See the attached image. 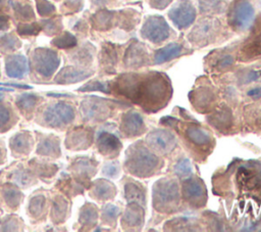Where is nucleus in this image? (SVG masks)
<instances>
[{"instance_id":"obj_1","label":"nucleus","mask_w":261,"mask_h":232,"mask_svg":"<svg viewBox=\"0 0 261 232\" xmlns=\"http://www.w3.org/2000/svg\"><path fill=\"white\" fill-rule=\"evenodd\" d=\"M212 192L223 198L226 208L239 204L243 213L246 205L248 213L259 214L261 208V159L233 158L225 167L219 168L212 175ZM255 215V214H254Z\"/></svg>"},{"instance_id":"obj_2","label":"nucleus","mask_w":261,"mask_h":232,"mask_svg":"<svg viewBox=\"0 0 261 232\" xmlns=\"http://www.w3.org/2000/svg\"><path fill=\"white\" fill-rule=\"evenodd\" d=\"M111 94L146 113H157L170 102L173 89L169 77L162 72L128 71L110 81Z\"/></svg>"},{"instance_id":"obj_3","label":"nucleus","mask_w":261,"mask_h":232,"mask_svg":"<svg viewBox=\"0 0 261 232\" xmlns=\"http://www.w3.org/2000/svg\"><path fill=\"white\" fill-rule=\"evenodd\" d=\"M172 112L174 114L162 117L159 125L168 127L175 133L179 145L194 161L204 164L216 146L212 129L180 106H175Z\"/></svg>"},{"instance_id":"obj_4","label":"nucleus","mask_w":261,"mask_h":232,"mask_svg":"<svg viewBox=\"0 0 261 232\" xmlns=\"http://www.w3.org/2000/svg\"><path fill=\"white\" fill-rule=\"evenodd\" d=\"M165 167V158L155 153L143 139L133 142L125 150L123 170L132 177L147 179L158 176Z\"/></svg>"},{"instance_id":"obj_5","label":"nucleus","mask_w":261,"mask_h":232,"mask_svg":"<svg viewBox=\"0 0 261 232\" xmlns=\"http://www.w3.org/2000/svg\"><path fill=\"white\" fill-rule=\"evenodd\" d=\"M151 202L153 210L151 219L152 222L158 219L157 224L165 218L185 211L179 180L171 175L156 180L152 186Z\"/></svg>"},{"instance_id":"obj_6","label":"nucleus","mask_w":261,"mask_h":232,"mask_svg":"<svg viewBox=\"0 0 261 232\" xmlns=\"http://www.w3.org/2000/svg\"><path fill=\"white\" fill-rule=\"evenodd\" d=\"M227 25L216 15H202L187 35V41L195 48H204L227 40L231 33Z\"/></svg>"},{"instance_id":"obj_7","label":"nucleus","mask_w":261,"mask_h":232,"mask_svg":"<svg viewBox=\"0 0 261 232\" xmlns=\"http://www.w3.org/2000/svg\"><path fill=\"white\" fill-rule=\"evenodd\" d=\"M193 109L201 114L211 112L221 101L218 88L207 76L199 77L188 94Z\"/></svg>"},{"instance_id":"obj_8","label":"nucleus","mask_w":261,"mask_h":232,"mask_svg":"<svg viewBox=\"0 0 261 232\" xmlns=\"http://www.w3.org/2000/svg\"><path fill=\"white\" fill-rule=\"evenodd\" d=\"M133 105L123 100H113L90 96L81 104V113L86 122L103 123L112 118L118 110H125Z\"/></svg>"},{"instance_id":"obj_9","label":"nucleus","mask_w":261,"mask_h":232,"mask_svg":"<svg viewBox=\"0 0 261 232\" xmlns=\"http://www.w3.org/2000/svg\"><path fill=\"white\" fill-rule=\"evenodd\" d=\"M237 109L221 100L211 112L206 114V123L219 136L236 135L242 131L241 111L237 114L234 112Z\"/></svg>"},{"instance_id":"obj_10","label":"nucleus","mask_w":261,"mask_h":232,"mask_svg":"<svg viewBox=\"0 0 261 232\" xmlns=\"http://www.w3.org/2000/svg\"><path fill=\"white\" fill-rule=\"evenodd\" d=\"M184 210L197 212L208 202V191L205 182L197 173L179 181Z\"/></svg>"},{"instance_id":"obj_11","label":"nucleus","mask_w":261,"mask_h":232,"mask_svg":"<svg viewBox=\"0 0 261 232\" xmlns=\"http://www.w3.org/2000/svg\"><path fill=\"white\" fill-rule=\"evenodd\" d=\"M256 19L255 7L250 0H232L226 10V25L232 33L251 31Z\"/></svg>"},{"instance_id":"obj_12","label":"nucleus","mask_w":261,"mask_h":232,"mask_svg":"<svg viewBox=\"0 0 261 232\" xmlns=\"http://www.w3.org/2000/svg\"><path fill=\"white\" fill-rule=\"evenodd\" d=\"M144 141L155 153L164 158H169L180 148L175 133L164 126L148 131Z\"/></svg>"},{"instance_id":"obj_13","label":"nucleus","mask_w":261,"mask_h":232,"mask_svg":"<svg viewBox=\"0 0 261 232\" xmlns=\"http://www.w3.org/2000/svg\"><path fill=\"white\" fill-rule=\"evenodd\" d=\"M96 146L98 152L104 157L109 159L118 157L122 149L118 125L115 123H105L101 126L96 134Z\"/></svg>"},{"instance_id":"obj_14","label":"nucleus","mask_w":261,"mask_h":232,"mask_svg":"<svg viewBox=\"0 0 261 232\" xmlns=\"http://www.w3.org/2000/svg\"><path fill=\"white\" fill-rule=\"evenodd\" d=\"M143 40L153 45H162L173 36V30L162 15H148L145 17L140 30Z\"/></svg>"},{"instance_id":"obj_15","label":"nucleus","mask_w":261,"mask_h":232,"mask_svg":"<svg viewBox=\"0 0 261 232\" xmlns=\"http://www.w3.org/2000/svg\"><path fill=\"white\" fill-rule=\"evenodd\" d=\"M237 45L227 46L216 49L207 55L204 59V67L207 73L223 74L231 72L236 65L237 59Z\"/></svg>"},{"instance_id":"obj_16","label":"nucleus","mask_w":261,"mask_h":232,"mask_svg":"<svg viewBox=\"0 0 261 232\" xmlns=\"http://www.w3.org/2000/svg\"><path fill=\"white\" fill-rule=\"evenodd\" d=\"M118 130L122 138L136 139L146 134L148 127L144 115L132 106L121 112Z\"/></svg>"},{"instance_id":"obj_17","label":"nucleus","mask_w":261,"mask_h":232,"mask_svg":"<svg viewBox=\"0 0 261 232\" xmlns=\"http://www.w3.org/2000/svg\"><path fill=\"white\" fill-rule=\"evenodd\" d=\"M152 65V54L148 47L138 39H132L122 56V66L127 71H138Z\"/></svg>"},{"instance_id":"obj_18","label":"nucleus","mask_w":261,"mask_h":232,"mask_svg":"<svg viewBox=\"0 0 261 232\" xmlns=\"http://www.w3.org/2000/svg\"><path fill=\"white\" fill-rule=\"evenodd\" d=\"M167 16L179 31L191 28L197 18V9L191 0H178L168 10Z\"/></svg>"},{"instance_id":"obj_19","label":"nucleus","mask_w":261,"mask_h":232,"mask_svg":"<svg viewBox=\"0 0 261 232\" xmlns=\"http://www.w3.org/2000/svg\"><path fill=\"white\" fill-rule=\"evenodd\" d=\"M146 211L147 207L138 202H126L120 218L121 229L128 232L141 231L145 225Z\"/></svg>"},{"instance_id":"obj_20","label":"nucleus","mask_w":261,"mask_h":232,"mask_svg":"<svg viewBox=\"0 0 261 232\" xmlns=\"http://www.w3.org/2000/svg\"><path fill=\"white\" fill-rule=\"evenodd\" d=\"M193 53V49L187 47L182 42L172 41L154 50L152 54V65H162L174 59Z\"/></svg>"},{"instance_id":"obj_21","label":"nucleus","mask_w":261,"mask_h":232,"mask_svg":"<svg viewBox=\"0 0 261 232\" xmlns=\"http://www.w3.org/2000/svg\"><path fill=\"white\" fill-rule=\"evenodd\" d=\"M240 109L242 131L261 136V99L247 102Z\"/></svg>"},{"instance_id":"obj_22","label":"nucleus","mask_w":261,"mask_h":232,"mask_svg":"<svg viewBox=\"0 0 261 232\" xmlns=\"http://www.w3.org/2000/svg\"><path fill=\"white\" fill-rule=\"evenodd\" d=\"M74 119V109L66 103H55L46 108L43 120L49 127H61Z\"/></svg>"},{"instance_id":"obj_23","label":"nucleus","mask_w":261,"mask_h":232,"mask_svg":"<svg viewBox=\"0 0 261 232\" xmlns=\"http://www.w3.org/2000/svg\"><path fill=\"white\" fill-rule=\"evenodd\" d=\"M237 59L243 63L261 59V31L252 32L251 36L240 44Z\"/></svg>"},{"instance_id":"obj_24","label":"nucleus","mask_w":261,"mask_h":232,"mask_svg":"<svg viewBox=\"0 0 261 232\" xmlns=\"http://www.w3.org/2000/svg\"><path fill=\"white\" fill-rule=\"evenodd\" d=\"M166 173L177 178L179 181L194 174V165L191 157L180 148L169 158Z\"/></svg>"},{"instance_id":"obj_25","label":"nucleus","mask_w":261,"mask_h":232,"mask_svg":"<svg viewBox=\"0 0 261 232\" xmlns=\"http://www.w3.org/2000/svg\"><path fill=\"white\" fill-rule=\"evenodd\" d=\"M213 212L211 210H205L200 215V220L205 231H233L232 223L230 219H227L225 213Z\"/></svg>"},{"instance_id":"obj_26","label":"nucleus","mask_w":261,"mask_h":232,"mask_svg":"<svg viewBox=\"0 0 261 232\" xmlns=\"http://www.w3.org/2000/svg\"><path fill=\"white\" fill-rule=\"evenodd\" d=\"M36 71L43 77L49 78L58 67L59 58L55 51L49 49H37L34 53Z\"/></svg>"},{"instance_id":"obj_27","label":"nucleus","mask_w":261,"mask_h":232,"mask_svg":"<svg viewBox=\"0 0 261 232\" xmlns=\"http://www.w3.org/2000/svg\"><path fill=\"white\" fill-rule=\"evenodd\" d=\"M121 184L126 202H138L147 207V187L145 184L128 176L123 177Z\"/></svg>"},{"instance_id":"obj_28","label":"nucleus","mask_w":261,"mask_h":232,"mask_svg":"<svg viewBox=\"0 0 261 232\" xmlns=\"http://www.w3.org/2000/svg\"><path fill=\"white\" fill-rule=\"evenodd\" d=\"M163 231H205L200 218L190 216H176L166 220L163 224Z\"/></svg>"},{"instance_id":"obj_29","label":"nucleus","mask_w":261,"mask_h":232,"mask_svg":"<svg viewBox=\"0 0 261 232\" xmlns=\"http://www.w3.org/2000/svg\"><path fill=\"white\" fill-rule=\"evenodd\" d=\"M93 139L94 131L91 128H79L69 134L66 144L70 149H87L91 146Z\"/></svg>"},{"instance_id":"obj_30","label":"nucleus","mask_w":261,"mask_h":232,"mask_svg":"<svg viewBox=\"0 0 261 232\" xmlns=\"http://www.w3.org/2000/svg\"><path fill=\"white\" fill-rule=\"evenodd\" d=\"M117 193L116 186L106 178L98 179L92 184L91 196L98 201L112 200Z\"/></svg>"},{"instance_id":"obj_31","label":"nucleus","mask_w":261,"mask_h":232,"mask_svg":"<svg viewBox=\"0 0 261 232\" xmlns=\"http://www.w3.org/2000/svg\"><path fill=\"white\" fill-rule=\"evenodd\" d=\"M119 60V50L117 46L111 43L106 44L100 54V64L107 75L116 73V67Z\"/></svg>"},{"instance_id":"obj_32","label":"nucleus","mask_w":261,"mask_h":232,"mask_svg":"<svg viewBox=\"0 0 261 232\" xmlns=\"http://www.w3.org/2000/svg\"><path fill=\"white\" fill-rule=\"evenodd\" d=\"M29 72L27 58L22 55H11L6 58V74L10 78H23Z\"/></svg>"},{"instance_id":"obj_33","label":"nucleus","mask_w":261,"mask_h":232,"mask_svg":"<svg viewBox=\"0 0 261 232\" xmlns=\"http://www.w3.org/2000/svg\"><path fill=\"white\" fill-rule=\"evenodd\" d=\"M93 75L92 71L88 69H79L72 66H68L63 68L55 78L57 83L67 84V83H76L83 80L88 79Z\"/></svg>"},{"instance_id":"obj_34","label":"nucleus","mask_w":261,"mask_h":232,"mask_svg":"<svg viewBox=\"0 0 261 232\" xmlns=\"http://www.w3.org/2000/svg\"><path fill=\"white\" fill-rule=\"evenodd\" d=\"M238 88L239 87L234 83H227V82L221 83V85L218 88L221 100L225 101L233 108H239L241 105L242 94Z\"/></svg>"},{"instance_id":"obj_35","label":"nucleus","mask_w":261,"mask_h":232,"mask_svg":"<svg viewBox=\"0 0 261 232\" xmlns=\"http://www.w3.org/2000/svg\"><path fill=\"white\" fill-rule=\"evenodd\" d=\"M201 15H219L226 12L228 2L226 0H197Z\"/></svg>"},{"instance_id":"obj_36","label":"nucleus","mask_w":261,"mask_h":232,"mask_svg":"<svg viewBox=\"0 0 261 232\" xmlns=\"http://www.w3.org/2000/svg\"><path fill=\"white\" fill-rule=\"evenodd\" d=\"M233 83L238 87L248 86L254 83L261 82V71L255 68H241L233 74Z\"/></svg>"},{"instance_id":"obj_37","label":"nucleus","mask_w":261,"mask_h":232,"mask_svg":"<svg viewBox=\"0 0 261 232\" xmlns=\"http://www.w3.org/2000/svg\"><path fill=\"white\" fill-rule=\"evenodd\" d=\"M95 26L99 30H109L115 24L119 25V11L101 10L95 15Z\"/></svg>"},{"instance_id":"obj_38","label":"nucleus","mask_w":261,"mask_h":232,"mask_svg":"<svg viewBox=\"0 0 261 232\" xmlns=\"http://www.w3.org/2000/svg\"><path fill=\"white\" fill-rule=\"evenodd\" d=\"M97 167L98 161L90 157L79 158L73 165V168L79 173V175L87 180L95 176V174L97 173Z\"/></svg>"},{"instance_id":"obj_39","label":"nucleus","mask_w":261,"mask_h":232,"mask_svg":"<svg viewBox=\"0 0 261 232\" xmlns=\"http://www.w3.org/2000/svg\"><path fill=\"white\" fill-rule=\"evenodd\" d=\"M98 207L94 203H86L80 214V222L86 229H91L96 226L98 222Z\"/></svg>"},{"instance_id":"obj_40","label":"nucleus","mask_w":261,"mask_h":232,"mask_svg":"<svg viewBox=\"0 0 261 232\" xmlns=\"http://www.w3.org/2000/svg\"><path fill=\"white\" fill-rule=\"evenodd\" d=\"M121 213H122V210L120 206H118L114 203L108 202L102 208L101 222L104 225H107L112 228H116L117 220L121 216Z\"/></svg>"},{"instance_id":"obj_41","label":"nucleus","mask_w":261,"mask_h":232,"mask_svg":"<svg viewBox=\"0 0 261 232\" xmlns=\"http://www.w3.org/2000/svg\"><path fill=\"white\" fill-rule=\"evenodd\" d=\"M31 144H32L31 138L25 134H17L13 136L10 140V147L14 152L28 154V152L31 149Z\"/></svg>"},{"instance_id":"obj_42","label":"nucleus","mask_w":261,"mask_h":232,"mask_svg":"<svg viewBox=\"0 0 261 232\" xmlns=\"http://www.w3.org/2000/svg\"><path fill=\"white\" fill-rule=\"evenodd\" d=\"M79 91L82 92H89V91H100L105 94H111L110 88V81H99V80H92L82 86Z\"/></svg>"},{"instance_id":"obj_43","label":"nucleus","mask_w":261,"mask_h":232,"mask_svg":"<svg viewBox=\"0 0 261 232\" xmlns=\"http://www.w3.org/2000/svg\"><path fill=\"white\" fill-rule=\"evenodd\" d=\"M58 140L53 139V138H46L43 139L37 149V152L39 154H45V155H58L59 153V146H58Z\"/></svg>"},{"instance_id":"obj_44","label":"nucleus","mask_w":261,"mask_h":232,"mask_svg":"<svg viewBox=\"0 0 261 232\" xmlns=\"http://www.w3.org/2000/svg\"><path fill=\"white\" fill-rule=\"evenodd\" d=\"M15 102L23 112H30L37 104L38 97L34 94H21L16 98Z\"/></svg>"},{"instance_id":"obj_45","label":"nucleus","mask_w":261,"mask_h":232,"mask_svg":"<svg viewBox=\"0 0 261 232\" xmlns=\"http://www.w3.org/2000/svg\"><path fill=\"white\" fill-rule=\"evenodd\" d=\"M121 169H120V164L118 160L115 158L109 161H106L101 170L102 175L107 178V179H117L120 175Z\"/></svg>"},{"instance_id":"obj_46","label":"nucleus","mask_w":261,"mask_h":232,"mask_svg":"<svg viewBox=\"0 0 261 232\" xmlns=\"http://www.w3.org/2000/svg\"><path fill=\"white\" fill-rule=\"evenodd\" d=\"M3 193H4V196H5V200L7 201V203L9 205L16 206L19 203L21 195H20V192L17 191L15 188L8 185L4 188Z\"/></svg>"},{"instance_id":"obj_47","label":"nucleus","mask_w":261,"mask_h":232,"mask_svg":"<svg viewBox=\"0 0 261 232\" xmlns=\"http://www.w3.org/2000/svg\"><path fill=\"white\" fill-rule=\"evenodd\" d=\"M44 204H45V198L43 195H37L35 196L32 200H31V204H30V211L33 215L37 216L39 215L43 208H44Z\"/></svg>"},{"instance_id":"obj_48","label":"nucleus","mask_w":261,"mask_h":232,"mask_svg":"<svg viewBox=\"0 0 261 232\" xmlns=\"http://www.w3.org/2000/svg\"><path fill=\"white\" fill-rule=\"evenodd\" d=\"M75 43H76L75 38L73 36H71L70 34H68V33L64 34L62 37H60L58 39H55L53 41V44H55L56 46L61 47V48L72 47V46L75 45Z\"/></svg>"},{"instance_id":"obj_49","label":"nucleus","mask_w":261,"mask_h":232,"mask_svg":"<svg viewBox=\"0 0 261 232\" xmlns=\"http://www.w3.org/2000/svg\"><path fill=\"white\" fill-rule=\"evenodd\" d=\"M66 212V201L64 200H56L53 208V214H54V220L55 221H62Z\"/></svg>"},{"instance_id":"obj_50","label":"nucleus","mask_w":261,"mask_h":232,"mask_svg":"<svg viewBox=\"0 0 261 232\" xmlns=\"http://www.w3.org/2000/svg\"><path fill=\"white\" fill-rule=\"evenodd\" d=\"M17 45V40L12 36H5L0 40V47L4 50H13Z\"/></svg>"},{"instance_id":"obj_51","label":"nucleus","mask_w":261,"mask_h":232,"mask_svg":"<svg viewBox=\"0 0 261 232\" xmlns=\"http://www.w3.org/2000/svg\"><path fill=\"white\" fill-rule=\"evenodd\" d=\"M246 97L250 101H256L261 99V85H256L251 87L246 91Z\"/></svg>"},{"instance_id":"obj_52","label":"nucleus","mask_w":261,"mask_h":232,"mask_svg":"<svg viewBox=\"0 0 261 232\" xmlns=\"http://www.w3.org/2000/svg\"><path fill=\"white\" fill-rule=\"evenodd\" d=\"M173 0H148L150 7L158 10L165 9Z\"/></svg>"},{"instance_id":"obj_53","label":"nucleus","mask_w":261,"mask_h":232,"mask_svg":"<svg viewBox=\"0 0 261 232\" xmlns=\"http://www.w3.org/2000/svg\"><path fill=\"white\" fill-rule=\"evenodd\" d=\"M9 118L10 114L8 109L5 106L0 105V129L4 128L7 125V123L9 122Z\"/></svg>"},{"instance_id":"obj_54","label":"nucleus","mask_w":261,"mask_h":232,"mask_svg":"<svg viewBox=\"0 0 261 232\" xmlns=\"http://www.w3.org/2000/svg\"><path fill=\"white\" fill-rule=\"evenodd\" d=\"M40 28L35 24V25H21L18 28L19 33L21 34H36Z\"/></svg>"},{"instance_id":"obj_55","label":"nucleus","mask_w":261,"mask_h":232,"mask_svg":"<svg viewBox=\"0 0 261 232\" xmlns=\"http://www.w3.org/2000/svg\"><path fill=\"white\" fill-rule=\"evenodd\" d=\"M38 7H39V12L42 15H47L48 13L50 14L54 10V7L50 3L43 0L41 1V4L38 2Z\"/></svg>"},{"instance_id":"obj_56","label":"nucleus","mask_w":261,"mask_h":232,"mask_svg":"<svg viewBox=\"0 0 261 232\" xmlns=\"http://www.w3.org/2000/svg\"><path fill=\"white\" fill-rule=\"evenodd\" d=\"M94 4L99 5V6H106L112 4L115 0H92Z\"/></svg>"},{"instance_id":"obj_57","label":"nucleus","mask_w":261,"mask_h":232,"mask_svg":"<svg viewBox=\"0 0 261 232\" xmlns=\"http://www.w3.org/2000/svg\"><path fill=\"white\" fill-rule=\"evenodd\" d=\"M0 86H10V87H16V88H21V89H30L31 88L28 85H21V84H2V83H0Z\"/></svg>"},{"instance_id":"obj_58","label":"nucleus","mask_w":261,"mask_h":232,"mask_svg":"<svg viewBox=\"0 0 261 232\" xmlns=\"http://www.w3.org/2000/svg\"><path fill=\"white\" fill-rule=\"evenodd\" d=\"M261 19V18H260ZM252 32H258V31H261V22H257V21H255L254 22V26H253V28H252V30H251Z\"/></svg>"},{"instance_id":"obj_59","label":"nucleus","mask_w":261,"mask_h":232,"mask_svg":"<svg viewBox=\"0 0 261 232\" xmlns=\"http://www.w3.org/2000/svg\"><path fill=\"white\" fill-rule=\"evenodd\" d=\"M2 160V152H1V149H0V163Z\"/></svg>"}]
</instances>
